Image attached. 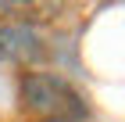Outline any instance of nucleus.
I'll use <instances>...</instances> for the list:
<instances>
[{
	"label": "nucleus",
	"instance_id": "nucleus-1",
	"mask_svg": "<svg viewBox=\"0 0 125 122\" xmlns=\"http://www.w3.org/2000/svg\"><path fill=\"white\" fill-rule=\"evenodd\" d=\"M21 108L32 111L39 122H86L89 119V104L79 94L75 86L68 83L57 72H29L18 86Z\"/></svg>",
	"mask_w": 125,
	"mask_h": 122
},
{
	"label": "nucleus",
	"instance_id": "nucleus-2",
	"mask_svg": "<svg viewBox=\"0 0 125 122\" xmlns=\"http://www.w3.org/2000/svg\"><path fill=\"white\" fill-rule=\"evenodd\" d=\"M47 57L43 36L32 22H0V61L7 65H36Z\"/></svg>",
	"mask_w": 125,
	"mask_h": 122
},
{
	"label": "nucleus",
	"instance_id": "nucleus-3",
	"mask_svg": "<svg viewBox=\"0 0 125 122\" xmlns=\"http://www.w3.org/2000/svg\"><path fill=\"white\" fill-rule=\"evenodd\" d=\"M47 122H54V119H47Z\"/></svg>",
	"mask_w": 125,
	"mask_h": 122
}]
</instances>
